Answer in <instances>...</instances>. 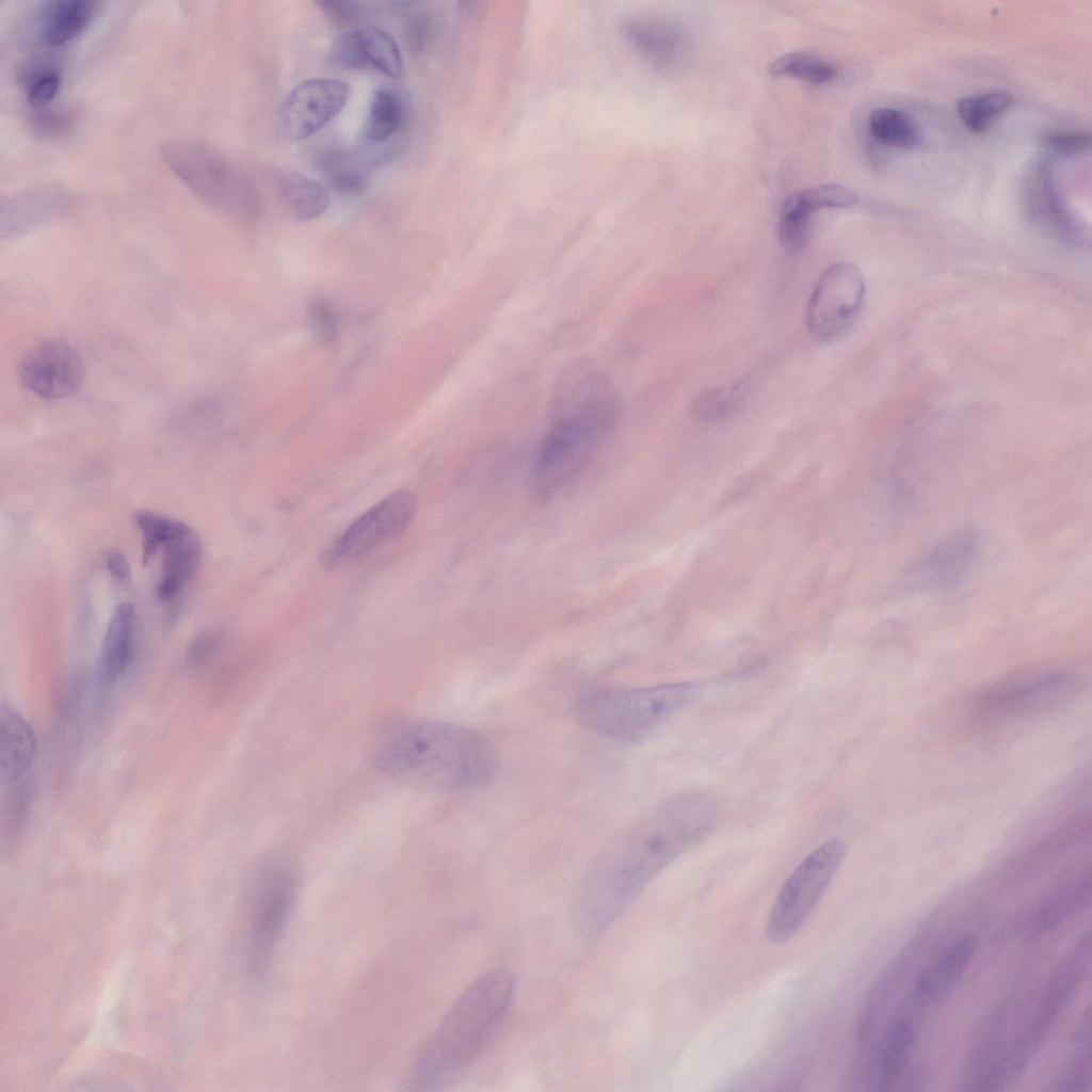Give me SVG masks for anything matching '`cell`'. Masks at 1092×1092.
Here are the masks:
<instances>
[{
    "mask_svg": "<svg viewBox=\"0 0 1092 1092\" xmlns=\"http://www.w3.org/2000/svg\"><path fill=\"white\" fill-rule=\"evenodd\" d=\"M719 805L704 790L679 793L620 832L583 876L574 921L585 937L604 933L676 857L714 825Z\"/></svg>",
    "mask_w": 1092,
    "mask_h": 1092,
    "instance_id": "obj_1",
    "label": "cell"
},
{
    "mask_svg": "<svg viewBox=\"0 0 1092 1092\" xmlns=\"http://www.w3.org/2000/svg\"><path fill=\"white\" fill-rule=\"evenodd\" d=\"M371 759L396 781L439 792L482 788L499 769L498 753L481 733L421 718L385 724L372 741Z\"/></svg>",
    "mask_w": 1092,
    "mask_h": 1092,
    "instance_id": "obj_2",
    "label": "cell"
},
{
    "mask_svg": "<svg viewBox=\"0 0 1092 1092\" xmlns=\"http://www.w3.org/2000/svg\"><path fill=\"white\" fill-rule=\"evenodd\" d=\"M550 423L532 463L530 483L540 497L556 494L589 461L611 432L619 403L606 374L589 362L565 368L555 382Z\"/></svg>",
    "mask_w": 1092,
    "mask_h": 1092,
    "instance_id": "obj_3",
    "label": "cell"
},
{
    "mask_svg": "<svg viewBox=\"0 0 1092 1092\" xmlns=\"http://www.w3.org/2000/svg\"><path fill=\"white\" fill-rule=\"evenodd\" d=\"M514 993L505 969L477 978L455 1000L418 1054L414 1083L438 1090L460 1081L482 1055L502 1023Z\"/></svg>",
    "mask_w": 1092,
    "mask_h": 1092,
    "instance_id": "obj_4",
    "label": "cell"
},
{
    "mask_svg": "<svg viewBox=\"0 0 1092 1092\" xmlns=\"http://www.w3.org/2000/svg\"><path fill=\"white\" fill-rule=\"evenodd\" d=\"M698 693L694 682L611 688L588 692L573 704V714L588 730L622 742L649 735Z\"/></svg>",
    "mask_w": 1092,
    "mask_h": 1092,
    "instance_id": "obj_5",
    "label": "cell"
},
{
    "mask_svg": "<svg viewBox=\"0 0 1092 1092\" xmlns=\"http://www.w3.org/2000/svg\"><path fill=\"white\" fill-rule=\"evenodd\" d=\"M160 155L168 168L202 200L236 219L252 221L260 212L254 186L227 156L195 139L164 142Z\"/></svg>",
    "mask_w": 1092,
    "mask_h": 1092,
    "instance_id": "obj_6",
    "label": "cell"
},
{
    "mask_svg": "<svg viewBox=\"0 0 1092 1092\" xmlns=\"http://www.w3.org/2000/svg\"><path fill=\"white\" fill-rule=\"evenodd\" d=\"M846 854L845 842L832 838L805 856L780 887L765 933L775 945L791 941L824 895Z\"/></svg>",
    "mask_w": 1092,
    "mask_h": 1092,
    "instance_id": "obj_7",
    "label": "cell"
},
{
    "mask_svg": "<svg viewBox=\"0 0 1092 1092\" xmlns=\"http://www.w3.org/2000/svg\"><path fill=\"white\" fill-rule=\"evenodd\" d=\"M1079 687L1078 678L1064 670L1017 674L979 691L971 701V710L986 719L1039 713L1071 701Z\"/></svg>",
    "mask_w": 1092,
    "mask_h": 1092,
    "instance_id": "obj_8",
    "label": "cell"
},
{
    "mask_svg": "<svg viewBox=\"0 0 1092 1092\" xmlns=\"http://www.w3.org/2000/svg\"><path fill=\"white\" fill-rule=\"evenodd\" d=\"M417 498L407 489L397 491L357 517L324 551L326 568L357 562L400 537L412 523Z\"/></svg>",
    "mask_w": 1092,
    "mask_h": 1092,
    "instance_id": "obj_9",
    "label": "cell"
},
{
    "mask_svg": "<svg viewBox=\"0 0 1092 1092\" xmlns=\"http://www.w3.org/2000/svg\"><path fill=\"white\" fill-rule=\"evenodd\" d=\"M865 296L861 270L850 262L828 267L818 278L806 307V325L813 339L837 338L857 316Z\"/></svg>",
    "mask_w": 1092,
    "mask_h": 1092,
    "instance_id": "obj_10",
    "label": "cell"
},
{
    "mask_svg": "<svg viewBox=\"0 0 1092 1092\" xmlns=\"http://www.w3.org/2000/svg\"><path fill=\"white\" fill-rule=\"evenodd\" d=\"M298 877L288 866L269 864L260 872L251 909V957L254 965H266L292 911Z\"/></svg>",
    "mask_w": 1092,
    "mask_h": 1092,
    "instance_id": "obj_11",
    "label": "cell"
},
{
    "mask_svg": "<svg viewBox=\"0 0 1092 1092\" xmlns=\"http://www.w3.org/2000/svg\"><path fill=\"white\" fill-rule=\"evenodd\" d=\"M83 373V363L77 350L59 339L35 343L23 354L18 367L23 387L47 400L73 395L79 389Z\"/></svg>",
    "mask_w": 1092,
    "mask_h": 1092,
    "instance_id": "obj_12",
    "label": "cell"
},
{
    "mask_svg": "<svg viewBox=\"0 0 1092 1092\" xmlns=\"http://www.w3.org/2000/svg\"><path fill=\"white\" fill-rule=\"evenodd\" d=\"M349 98V84L340 80L317 78L298 84L279 108L283 134L293 141L310 136L331 122Z\"/></svg>",
    "mask_w": 1092,
    "mask_h": 1092,
    "instance_id": "obj_13",
    "label": "cell"
},
{
    "mask_svg": "<svg viewBox=\"0 0 1092 1092\" xmlns=\"http://www.w3.org/2000/svg\"><path fill=\"white\" fill-rule=\"evenodd\" d=\"M976 555V542L967 533H958L940 542L909 568L906 581L920 588H940L953 583L968 569Z\"/></svg>",
    "mask_w": 1092,
    "mask_h": 1092,
    "instance_id": "obj_14",
    "label": "cell"
},
{
    "mask_svg": "<svg viewBox=\"0 0 1092 1092\" xmlns=\"http://www.w3.org/2000/svg\"><path fill=\"white\" fill-rule=\"evenodd\" d=\"M914 1040L909 1022L895 1021L884 1029L866 1066V1090L887 1091L896 1086L904 1073Z\"/></svg>",
    "mask_w": 1092,
    "mask_h": 1092,
    "instance_id": "obj_15",
    "label": "cell"
},
{
    "mask_svg": "<svg viewBox=\"0 0 1092 1092\" xmlns=\"http://www.w3.org/2000/svg\"><path fill=\"white\" fill-rule=\"evenodd\" d=\"M978 945L975 935L966 934L944 949L916 979L914 1000L927 1006L946 997L968 967Z\"/></svg>",
    "mask_w": 1092,
    "mask_h": 1092,
    "instance_id": "obj_16",
    "label": "cell"
},
{
    "mask_svg": "<svg viewBox=\"0 0 1092 1092\" xmlns=\"http://www.w3.org/2000/svg\"><path fill=\"white\" fill-rule=\"evenodd\" d=\"M135 614L130 603L116 606L108 623L98 656V679L114 684L126 671L133 652Z\"/></svg>",
    "mask_w": 1092,
    "mask_h": 1092,
    "instance_id": "obj_17",
    "label": "cell"
},
{
    "mask_svg": "<svg viewBox=\"0 0 1092 1092\" xmlns=\"http://www.w3.org/2000/svg\"><path fill=\"white\" fill-rule=\"evenodd\" d=\"M156 593L163 601L176 598L193 578L202 557V544L197 533L190 527L182 534L165 544Z\"/></svg>",
    "mask_w": 1092,
    "mask_h": 1092,
    "instance_id": "obj_18",
    "label": "cell"
},
{
    "mask_svg": "<svg viewBox=\"0 0 1092 1092\" xmlns=\"http://www.w3.org/2000/svg\"><path fill=\"white\" fill-rule=\"evenodd\" d=\"M35 755V737L28 722L12 707L0 708V770L4 782L19 781Z\"/></svg>",
    "mask_w": 1092,
    "mask_h": 1092,
    "instance_id": "obj_19",
    "label": "cell"
},
{
    "mask_svg": "<svg viewBox=\"0 0 1092 1092\" xmlns=\"http://www.w3.org/2000/svg\"><path fill=\"white\" fill-rule=\"evenodd\" d=\"M626 33L632 44L646 58L661 67H670L681 57L685 35L672 21L656 17H640L630 20Z\"/></svg>",
    "mask_w": 1092,
    "mask_h": 1092,
    "instance_id": "obj_20",
    "label": "cell"
},
{
    "mask_svg": "<svg viewBox=\"0 0 1092 1092\" xmlns=\"http://www.w3.org/2000/svg\"><path fill=\"white\" fill-rule=\"evenodd\" d=\"M100 2L92 0H57L42 11L39 35L49 46H61L75 38L90 25Z\"/></svg>",
    "mask_w": 1092,
    "mask_h": 1092,
    "instance_id": "obj_21",
    "label": "cell"
},
{
    "mask_svg": "<svg viewBox=\"0 0 1092 1092\" xmlns=\"http://www.w3.org/2000/svg\"><path fill=\"white\" fill-rule=\"evenodd\" d=\"M276 186L282 203L300 221L314 220L330 206L327 191L305 175L283 171L277 175Z\"/></svg>",
    "mask_w": 1092,
    "mask_h": 1092,
    "instance_id": "obj_22",
    "label": "cell"
},
{
    "mask_svg": "<svg viewBox=\"0 0 1092 1092\" xmlns=\"http://www.w3.org/2000/svg\"><path fill=\"white\" fill-rule=\"evenodd\" d=\"M315 165L331 189L341 196H358L366 189L367 173L348 151L325 148L316 155Z\"/></svg>",
    "mask_w": 1092,
    "mask_h": 1092,
    "instance_id": "obj_23",
    "label": "cell"
},
{
    "mask_svg": "<svg viewBox=\"0 0 1092 1092\" xmlns=\"http://www.w3.org/2000/svg\"><path fill=\"white\" fill-rule=\"evenodd\" d=\"M405 111L403 97L398 92L389 89L376 91L364 124V139L374 143L389 140L403 126Z\"/></svg>",
    "mask_w": 1092,
    "mask_h": 1092,
    "instance_id": "obj_24",
    "label": "cell"
},
{
    "mask_svg": "<svg viewBox=\"0 0 1092 1092\" xmlns=\"http://www.w3.org/2000/svg\"><path fill=\"white\" fill-rule=\"evenodd\" d=\"M868 129L880 144L893 148H913L920 142L916 123L905 112L895 108H878L868 117Z\"/></svg>",
    "mask_w": 1092,
    "mask_h": 1092,
    "instance_id": "obj_25",
    "label": "cell"
},
{
    "mask_svg": "<svg viewBox=\"0 0 1092 1092\" xmlns=\"http://www.w3.org/2000/svg\"><path fill=\"white\" fill-rule=\"evenodd\" d=\"M1013 105V95L1007 91H991L961 98L957 112L965 126L975 133L986 130Z\"/></svg>",
    "mask_w": 1092,
    "mask_h": 1092,
    "instance_id": "obj_26",
    "label": "cell"
},
{
    "mask_svg": "<svg viewBox=\"0 0 1092 1092\" xmlns=\"http://www.w3.org/2000/svg\"><path fill=\"white\" fill-rule=\"evenodd\" d=\"M816 208L804 190L789 196L781 207L777 235L781 244L789 251L800 250L807 238L808 222Z\"/></svg>",
    "mask_w": 1092,
    "mask_h": 1092,
    "instance_id": "obj_27",
    "label": "cell"
},
{
    "mask_svg": "<svg viewBox=\"0 0 1092 1092\" xmlns=\"http://www.w3.org/2000/svg\"><path fill=\"white\" fill-rule=\"evenodd\" d=\"M133 521L142 536L143 562L148 564L160 549L190 528L186 523L154 511H136Z\"/></svg>",
    "mask_w": 1092,
    "mask_h": 1092,
    "instance_id": "obj_28",
    "label": "cell"
},
{
    "mask_svg": "<svg viewBox=\"0 0 1092 1092\" xmlns=\"http://www.w3.org/2000/svg\"><path fill=\"white\" fill-rule=\"evenodd\" d=\"M772 76H785L814 84L831 81L836 68L821 57L804 51L790 52L777 58L768 68Z\"/></svg>",
    "mask_w": 1092,
    "mask_h": 1092,
    "instance_id": "obj_29",
    "label": "cell"
},
{
    "mask_svg": "<svg viewBox=\"0 0 1092 1092\" xmlns=\"http://www.w3.org/2000/svg\"><path fill=\"white\" fill-rule=\"evenodd\" d=\"M744 389L743 382L707 389L695 398L692 414L696 419L705 422L725 420L741 404Z\"/></svg>",
    "mask_w": 1092,
    "mask_h": 1092,
    "instance_id": "obj_30",
    "label": "cell"
},
{
    "mask_svg": "<svg viewBox=\"0 0 1092 1092\" xmlns=\"http://www.w3.org/2000/svg\"><path fill=\"white\" fill-rule=\"evenodd\" d=\"M364 57L369 67H375L390 77H399L402 61L394 39L379 28L359 30Z\"/></svg>",
    "mask_w": 1092,
    "mask_h": 1092,
    "instance_id": "obj_31",
    "label": "cell"
},
{
    "mask_svg": "<svg viewBox=\"0 0 1092 1092\" xmlns=\"http://www.w3.org/2000/svg\"><path fill=\"white\" fill-rule=\"evenodd\" d=\"M328 61L342 69L369 67L363 53L359 30H350L336 37L328 49Z\"/></svg>",
    "mask_w": 1092,
    "mask_h": 1092,
    "instance_id": "obj_32",
    "label": "cell"
},
{
    "mask_svg": "<svg viewBox=\"0 0 1092 1092\" xmlns=\"http://www.w3.org/2000/svg\"><path fill=\"white\" fill-rule=\"evenodd\" d=\"M307 320L316 338L325 346L338 337L339 323L334 308L321 299L312 300L307 308Z\"/></svg>",
    "mask_w": 1092,
    "mask_h": 1092,
    "instance_id": "obj_33",
    "label": "cell"
},
{
    "mask_svg": "<svg viewBox=\"0 0 1092 1092\" xmlns=\"http://www.w3.org/2000/svg\"><path fill=\"white\" fill-rule=\"evenodd\" d=\"M61 77L58 70L49 68L31 74L26 81L27 99L33 106L49 102L58 93Z\"/></svg>",
    "mask_w": 1092,
    "mask_h": 1092,
    "instance_id": "obj_34",
    "label": "cell"
},
{
    "mask_svg": "<svg viewBox=\"0 0 1092 1092\" xmlns=\"http://www.w3.org/2000/svg\"><path fill=\"white\" fill-rule=\"evenodd\" d=\"M818 210L823 208H846L857 203L856 194L839 184H822L807 189Z\"/></svg>",
    "mask_w": 1092,
    "mask_h": 1092,
    "instance_id": "obj_35",
    "label": "cell"
},
{
    "mask_svg": "<svg viewBox=\"0 0 1092 1092\" xmlns=\"http://www.w3.org/2000/svg\"><path fill=\"white\" fill-rule=\"evenodd\" d=\"M318 7L332 21L341 26L356 23L363 16V9L350 1H317Z\"/></svg>",
    "mask_w": 1092,
    "mask_h": 1092,
    "instance_id": "obj_36",
    "label": "cell"
},
{
    "mask_svg": "<svg viewBox=\"0 0 1092 1092\" xmlns=\"http://www.w3.org/2000/svg\"><path fill=\"white\" fill-rule=\"evenodd\" d=\"M432 33V21L425 14L415 15L407 25L406 35L414 51H422Z\"/></svg>",
    "mask_w": 1092,
    "mask_h": 1092,
    "instance_id": "obj_37",
    "label": "cell"
},
{
    "mask_svg": "<svg viewBox=\"0 0 1092 1092\" xmlns=\"http://www.w3.org/2000/svg\"><path fill=\"white\" fill-rule=\"evenodd\" d=\"M1043 139L1047 144L1064 150L1083 148L1090 144V136L1083 133L1054 131L1047 132Z\"/></svg>",
    "mask_w": 1092,
    "mask_h": 1092,
    "instance_id": "obj_38",
    "label": "cell"
},
{
    "mask_svg": "<svg viewBox=\"0 0 1092 1092\" xmlns=\"http://www.w3.org/2000/svg\"><path fill=\"white\" fill-rule=\"evenodd\" d=\"M215 637L209 632H203L191 642L188 658L193 663L204 661L215 647Z\"/></svg>",
    "mask_w": 1092,
    "mask_h": 1092,
    "instance_id": "obj_39",
    "label": "cell"
},
{
    "mask_svg": "<svg viewBox=\"0 0 1092 1092\" xmlns=\"http://www.w3.org/2000/svg\"><path fill=\"white\" fill-rule=\"evenodd\" d=\"M106 566L109 573L118 581H127L130 578V566L123 552L110 550L106 555Z\"/></svg>",
    "mask_w": 1092,
    "mask_h": 1092,
    "instance_id": "obj_40",
    "label": "cell"
}]
</instances>
